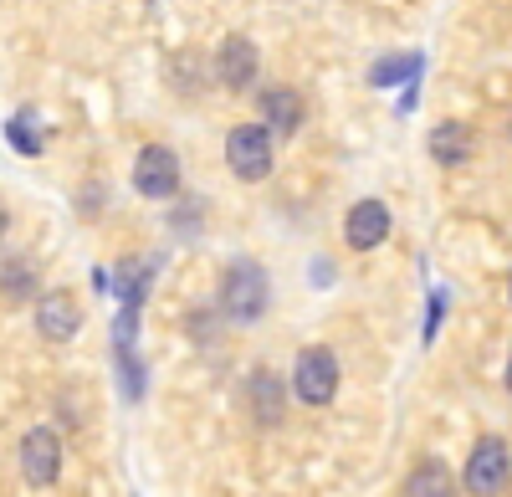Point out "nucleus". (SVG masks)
Segmentation results:
<instances>
[{
	"label": "nucleus",
	"instance_id": "obj_7",
	"mask_svg": "<svg viewBox=\"0 0 512 497\" xmlns=\"http://www.w3.org/2000/svg\"><path fill=\"white\" fill-rule=\"evenodd\" d=\"M82 328V308L72 303V293H41L36 298V334L47 344H72Z\"/></svg>",
	"mask_w": 512,
	"mask_h": 497
},
{
	"label": "nucleus",
	"instance_id": "obj_17",
	"mask_svg": "<svg viewBox=\"0 0 512 497\" xmlns=\"http://www.w3.org/2000/svg\"><path fill=\"white\" fill-rule=\"evenodd\" d=\"M507 390H512V359H507Z\"/></svg>",
	"mask_w": 512,
	"mask_h": 497
},
{
	"label": "nucleus",
	"instance_id": "obj_9",
	"mask_svg": "<svg viewBox=\"0 0 512 497\" xmlns=\"http://www.w3.org/2000/svg\"><path fill=\"white\" fill-rule=\"evenodd\" d=\"M256 67H262V57H256V41L251 36H226L221 41V52H216V77H221V88L241 93L256 82Z\"/></svg>",
	"mask_w": 512,
	"mask_h": 497
},
{
	"label": "nucleus",
	"instance_id": "obj_12",
	"mask_svg": "<svg viewBox=\"0 0 512 497\" xmlns=\"http://www.w3.org/2000/svg\"><path fill=\"white\" fill-rule=\"evenodd\" d=\"M251 410H256V421H262V426L282 421V385H277L272 369H256V375H251Z\"/></svg>",
	"mask_w": 512,
	"mask_h": 497
},
{
	"label": "nucleus",
	"instance_id": "obj_16",
	"mask_svg": "<svg viewBox=\"0 0 512 497\" xmlns=\"http://www.w3.org/2000/svg\"><path fill=\"white\" fill-rule=\"evenodd\" d=\"M415 72V57H390V62H379L369 77H374V88H390L395 77H410Z\"/></svg>",
	"mask_w": 512,
	"mask_h": 497
},
{
	"label": "nucleus",
	"instance_id": "obj_14",
	"mask_svg": "<svg viewBox=\"0 0 512 497\" xmlns=\"http://www.w3.org/2000/svg\"><path fill=\"white\" fill-rule=\"evenodd\" d=\"M0 282H6V298H31V293H36V272H31L26 262H11Z\"/></svg>",
	"mask_w": 512,
	"mask_h": 497
},
{
	"label": "nucleus",
	"instance_id": "obj_1",
	"mask_svg": "<svg viewBox=\"0 0 512 497\" xmlns=\"http://www.w3.org/2000/svg\"><path fill=\"white\" fill-rule=\"evenodd\" d=\"M466 492L472 497H502L512 487V451L502 436H482L472 446V457H466V472H461Z\"/></svg>",
	"mask_w": 512,
	"mask_h": 497
},
{
	"label": "nucleus",
	"instance_id": "obj_13",
	"mask_svg": "<svg viewBox=\"0 0 512 497\" xmlns=\"http://www.w3.org/2000/svg\"><path fill=\"white\" fill-rule=\"evenodd\" d=\"M405 497H456V482L441 462H420L410 477H405Z\"/></svg>",
	"mask_w": 512,
	"mask_h": 497
},
{
	"label": "nucleus",
	"instance_id": "obj_18",
	"mask_svg": "<svg viewBox=\"0 0 512 497\" xmlns=\"http://www.w3.org/2000/svg\"><path fill=\"white\" fill-rule=\"evenodd\" d=\"M0 231H6V211H0Z\"/></svg>",
	"mask_w": 512,
	"mask_h": 497
},
{
	"label": "nucleus",
	"instance_id": "obj_8",
	"mask_svg": "<svg viewBox=\"0 0 512 497\" xmlns=\"http://www.w3.org/2000/svg\"><path fill=\"white\" fill-rule=\"evenodd\" d=\"M384 236H390V205H384V200H359V205H349L344 241L354 246V252H374V246H384Z\"/></svg>",
	"mask_w": 512,
	"mask_h": 497
},
{
	"label": "nucleus",
	"instance_id": "obj_15",
	"mask_svg": "<svg viewBox=\"0 0 512 497\" xmlns=\"http://www.w3.org/2000/svg\"><path fill=\"white\" fill-rule=\"evenodd\" d=\"M11 144H16L21 154H41V139H36V129H31V113H16V118H11Z\"/></svg>",
	"mask_w": 512,
	"mask_h": 497
},
{
	"label": "nucleus",
	"instance_id": "obj_2",
	"mask_svg": "<svg viewBox=\"0 0 512 497\" xmlns=\"http://www.w3.org/2000/svg\"><path fill=\"white\" fill-rule=\"evenodd\" d=\"M292 390L313 410L333 405V395H338V354L328 344H308L303 354H297V364H292Z\"/></svg>",
	"mask_w": 512,
	"mask_h": 497
},
{
	"label": "nucleus",
	"instance_id": "obj_4",
	"mask_svg": "<svg viewBox=\"0 0 512 497\" xmlns=\"http://www.w3.org/2000/svg\"><path fill=\"white\" fill-rule=\"evenodd\" d=\"M267 272L256 267V262H236L226 267V282H221V303L236 323H251V318H262L267 313Z\"/></svg>",
	"mask_w": 512,
	"mask_h": 497
},
{
	"label": "nucleus",
	"instance_id": "obj_3",
	"mask_svg": "<svg viewBox=\"0 0 512 497\" xmlns=\"http://www.w3.org/2000/svg\"><path fill=\"white\" fill-rule=\"evenodd\" d=\"M226 164L246 185L267 180L272 175V134L262 129V123H236V129L226 134Z\"/></svg>",
	"mask_w": 512,
	"mask_h": 497
},
{
	"label": "nucleus",
	"instance_id": "obj_6",
	"mask_svg": "<svg viewBox=\"0 0 512 497\" xmlns=\"http://www.w3.org/2000/svg\"><path fill=\"white\" fill-rule=\"evenodd\" d=\"M21 477L31 487H52L62 477V436L47 431V426H36L21 436Z\"/></svg>",
	"mask_w": 512,
	"mask_h": 497
},
{
	"label": "nucleus",
	"instance_id": "obj_10",
	"mask_svg": "<svg viewBox=\"0 0 512 497\" xmlns=\"http://www.w3.org/2000/svg\"><path fill=\"white\" fill-rule=\"evenodd\" d=\"M256 108H262V129L277 134V139H292L297 129H303V98H297L292 88H267Z\"/></svg>",
	"mask_w": 512,
	"mask_h": 497
},
{
	"label": "nucleus",
	"instance_id": "obj_11",
	"mask_svg": "<svg viewBox=\"0 0 512 497\" xmlns=\"http://www.w3.org/2000/svg\"><path fill=\"white\" fill-rule=\"evenodd\" d=\"M477 149V134L466 129V123H436L431 129V159L446 164V170H456V164H466Z\"/></svg>",
	"mask_w": 512,
	"mask_h": 497
},
{
	"label": "nucleus",
	"instance_id": "obj_5",
	"mask_svg": "<svg viewBox=\"0 0 512 497\" xmlns=\"http://www.w3.org/2000/svg\"><path fill=\"white\" fill-rule=\"evenodd\" d=\"M134 190L144 200H169L180 195V154L169 144H144L134 159Z\"/></svg>",
	"mask_w": 512,
	"mask_h": 497
}]
</instances>
